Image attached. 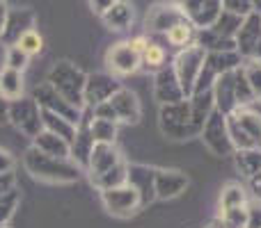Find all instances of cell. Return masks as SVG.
I'll list each match as a JSON object with an SVG mask.
<instances>
[{"mask_svg": "<svg viewBox=\"0 0 261 228\" xmlns=\"http://www.w3.org/2000/svg\"><path fill=\"white\" fill-rule=\"evenodd\" d=\"M248 228H261V201L248 203Z\"/></svg>", "mask_w": 261, "mask_h": 228, "instance_id": "d6a6232c", "label": "cell"}, {"mask_svg": "<svg viewBox=\"0 0 261 228\" xmlns=\"http://www.w3.org/2000/svg\"><path fill=\"white\" fill-rule=\"evenodd\" d=\"M248 180H250V189H252L254 199L261 201V171H259V174H254L252 178H248Z\"/></svg>", "mask_w": 261, "mask_h": 228, "instance_id": "d590c367", "label": "cell"}, {"mask_svg": "<svg viewBox=\"0 0 261 228\" xmlns=\"http://www.w3.org/2000/svg\"><path fill=\"white\" fill-rule=\"evenodd\" d=\"M106 64H108L110 73H115V76H130V73H135L140 69L142 55L130 46V41H124V44H117L108 50Z\"/></svg>", "mask_w": 261, "mask_h": 228, "instance_id": "8fae6325", "label": "cell"}, {"mask_svg": "<svg viewBox=\"0 0 261 228\" xmlns=\"http://www.w3.org/2000/svg\"><path fill=\"white\" fill-rule=\"evenodd\" d=\"M124 157L122 153L115 148V144H94L87 157V171H90V178L96 180L103 174H108L110 169H115L117 165H122Z\"/></svg>", "mask_w": 261, "mask_h": 228, "instance_id": "7c38bea8", "label": "cell"}, {"mask_svg": "<svg viewBox=\"0 0 261 228\" xmlns=\"http://www.w3.org/2000/svg\"><path fill=\"white\" fill-rule=\"evenodd\" d=\"M5 121H9V101L0 96V123H5Z\"/></svg>", "mask_w": 261, "mask_h": 228, "instance_id": "74e56055", "label": "cell"}, {"mask_svg": "<svg viewBox=\"0 0 261 228\" xmlns=\"http://www.w3.org/2000/svg\"><path fill=\"white\" fill-rule=\"evenodd\" d=\"M227 130L236 151L261 148V114L250 108H236L227 114Z\"/></svg>", "mask_w": 261, "mask_h": 228, "instance_id": "7a4b0ae2", "label": "cell"}, {"mask_svg": "<svg viewBox=\"0 0 261 228\" xmlns=\"http://www.w3.org/2000/svg\"><path fill=\"white\" fill-rule=\"evenodd\" d=\"M101 16H103V21L108 23L113 30H128V25L133 23V9H130L124 0H119L117 5H110Z\"/></svg>", "mask_w": 261, "mask_h": 228, "instance_id": "603a6c76", "label": "cell"}, {"mask_svg": "<svg viewBox=\"0 0 261 228\" xmlns=\"http://www.w3.org/2000/svg\"><path fill=\"white\" fill-rule=\"evenodd\" d=\"M16 187V176L14 174H0V197L7 194L9 189Z\"/></svg>", "mask_w": 261, "mask_h": 228, "instance_id": "e575fe53", "label": "cell"}, {"mask_svg": "<svg viewBox=\"0 0 261 228\" xmlns=\"http://www.w3.org/2000/svg\"><path fill=\"white\" fill-rule=\"evenodd\" d=\"M28 59H30V57H28L25 53H21L16 46H12V48L7 50V59H5V67L23 73V71H25V67H28Z\"/></svg>", "mask_w": 261, "mask_h": 228, "instance_id": "4dcf8cb0", "label": "cell"}, {"mask_svg": "<svg viewBox=\"0 0 261 228\" xmlns=\"http://www.w3.org/2000/svg\"><path fill=\"white\" fill-rule=\"evenodd\" d=\"M0 96L5 101H18L23 99V76L21 71H14V69L5 67L0 71Z\"/></svg>", "mask_w": 261, "mask_h": 228, "instance_id": "7402d4cb", "label": "cell"}, {"mask_svg": "<svg viewBox=\"0 0 261 228\" xmlns=\"http://www.w3.org/2000/svg\"><path fill=\"white\" fill-rule=\"evenodd\" d=\"M130 46H133V48L142 55L144 50H147V46H149V39L144 35H140V37H135V39H130Z\"/></svg>", "mask_w": 261, "mask_h": 228, "instance_id": "8d00e7d4", "label": "cell"}, {"mask_svg": "<svg viewBox=\"0 0 261 228\" xmlns=\"http://www.w3.org/2000/svg\"><path fill=\"white\" fill-rule=\"evenodd\" d=\"M23 167H25V171L35 180L50 183V185L76 183L83 174L81 165L73 162L71 157L46 155V153H41L39 148H35V146H30L25 151V155H23Z\"/></svg>", "mask_w": 261, "mask_h": 228, "instance_id": "6da1fadb", "label": "cell"}, {"mask_svg": "<svg viewBox=\"0 0 261 228\" xmlns=\"http://www.w3.org/2000/svg\"><path fill=\"white\" fill-rule=\"evenodd\" d=\"M153 180H156V169H149V167H142V165L128 167V183L133 185V187L140 192V197H142V208L147 206L149 201L156 199Z\"/></svg>", "mask_w": 261, "mask_h": 228, "instance_id": "d6986e66", "label": "cell"}, {"mask_svg": "<svg viewBox=\"0 0 261 228\" xmlns=\"http://www.w3.org/2000/svg\"><path fill=\"white\" fill-rule=\"evenodd\" d=\"M119 89V85L108 76H90L85 82V108L94 110L96 105L106 103L115 91Z\"/></svg>", "mask_w": 261, "mask_h": 228, "instance_id": "ac0fdd59", "label": "cell"}, {"mask_svg": "<svg viewBox=\"0 0 261 228\" xmlns=\"http://www.w3.org/2000/svg\"><path fill=\"white\" fill-rule=\"evenodd\" d=\"M236 167L245 178H252L254 174L261 171V148H252V151H239L236 153Z\"/></svg>", "mask_w": 261, "mask_h": 228, "instance_id": "4316f807", "label": "cell"}, {"mask_svg": "<svg viewBox=\"0 0 261 228\" xmlns=\"http://www.w3.org/2000/svg\"><path fill=\"white\" fill-rule=\"evenodd\" d=\"M48 82L53 85V89L58 91L64 101H69L71 105L85 110V82H87V78L83 76L78 69L69 67L67 62H62L60 67L53 69Z\"/></svg>", "mask_w": 261, "mask_h": 228, "instance_id": "5b68a950", "label": "cell"}, {"mask_svg": "<svg viewBox=\"0 0 261 228\" xmlns=\"http://www.w3.org/2000/svg\"><path fill=\"white\" fill-rule=\"evenodd\" d=\"M188 187V176H184L176 169H158L156 180H153V189H156V199H176L184 189Z\"/></svg>", "mask_w": 261, "mask_h": 228, "instance_id": "9a60e30c", "label": "cell"}, {"mask_svg": "<svg viewBox=\"0 0 261 228\" xmlns=\"http://www.w3.org/2000/svg\"><path fill=\"white\" fill-rule=\"evenodd\" d=\"M161 130L172 139H184L190 133H197L190 114V101H179L161 108Z\"/></svg>", "mask_w": 261, "mask_h": 228, "instance_id": "52a82bcc", "label": "cell"}, {"mask_svg": "<svg viewBox=\"0 0 261 228\" xmlns=\"http://www.w3.org/2000/svg\"><path fill=\"white\" fill-rule=\"evenodd\" d=\"M220 3L225 7V12L239 14V16L250 14V9H252V0H220Z\"/></svg>", "mask_w": 261, "mask_h": 228, "instance_id": "1f68e13d", "label": "cell"}, {"mask_svg": "<svg viewBox=\"0 0 261 228\" xmlns=\"http://www.w3.org/2000/svg\"><path fill=\"white\" fill-rule=\"evenodd\" d=\"M18 201H21V192H18V187L9 189L7 194L0 197V228L7 226V221L14 217V210L18 208Z\"/></svg>", "mask_w": 261, "mask_h": 228, "instance_id": "f1b7e54d", "label": "cell"}, {"mask_svg": "<svg viewBox=\"0 0 261 228\" xmlns=\"http://www.w3.org/2000/svg\"><path fill=\"white\" fill-rule=\"evenodd\" d=\"M16 46L21 53H25L28 57H32V55L41 53V48H44V39H41V35L37 30H23L21 35H18L16 39Z\"/></svg>", "mask_w": 261, "mask_h": 228, "instance_id": "83f0119b", "label": "cell"}, {"mask_svg": "<svg viewBox=\"0 0 261 228\" xmlns=\"http://www.w3.org/2000/svg\"><path fill=\"white\" fill-rule=\"evenodd\" d=\"M181 21H188L181 7H156L147 23L151 25V30L167 32L172 25H176V23H181Z\"/></svg>", "mask_w": 261, "mask_h": 228, "instance_id": "44dd1931", "label": "cell"}, {"mask_svg": "<svg viewBox=\"0 0 261 228\" xmlns=\"http://www.w3.org/2000/svg\"><path fill=\"white\" fill-rule=\"evenodd\" d=\"M101 201H103L106 210L113 217H119V219L133 217L142 208V197L130 183H124L119 187L101 189Z\"/></svg>", "mask_w": 261, "mask_h": 228, "instance_id": "8992f818", "label": "cell"}, {"mask_svg": "<svg viewBox=\"0 0 261 228\" xmlns=\"http://www.w3.org/2000/svg\"><path fill=\"white\" fill-rule=\"evenodd\" d=\"M220 0H184V14L193 25L211 27L220 16Z\"/></svg>", "mask_w": 261, "mask_h": 228, "instance_id": "4fadbf2b", "label": "cell"}, {"mask_svg": "<svg viewBox=\"0 0 261 228\" xmlns=\"http://www.w3.org/2000/svg\"><path fill=\"white\" fill-rule=\"evenodd\" d=\"M243 206H248L245 189L236 183L225 185V187H222V194H220V212L234 210V208H243Z\"/></svg>", "mask_w": 261, "mask_h": 228, "instance_id": "484cf974", "label": "cell"}, {"mask_svg": "<svg viewBox=\"0 0 261 228\" xmlns=\"http://www.w3.org/2000/svg\"><path fill=\"white\" fill-rule=\"evenodd\" d=\"M14 167H16L14 155L7 148H0V174H14Z\"/></svg>", "mask_w": 261, "mask_h": 228, "instance_id": "836d02e7", "label": "cell"}, {"mask_svg": "<svg viewBox=\"0 0 261 228\" xmlns=\"http://www.w3.org/2000/svg\"><path fill=\"white\" fill-rule=\"evenodd\" d=\"M165 37L172 46L186 48V46L195 44V25L190 21H181V23H176V25H172L170 30L165 32Z\"/></svg>", "mask_w": 261, "mask_h": 228, "instance_id": "d4e9b609", "label": "cell"}, {"mask_svg": "<svg viewBox=\"0 0 261 228\" xmlns=\"http://www.w3.org/2000/svg\"><path fill=\"white\" fill-rule=\"evenodd\" d=\"M204 144L211 148L216 155H229L234 151V144L229 139V130H227V116L218 110H213L211 116L206 119L202 128Z\"/></svg>", "mask_w": 261, "mask_h": 228, "instance_id": "9c48e42d", "label": "cell"}, {"mask_svg": "<svg viewBox=\"0 0 261 228\" xmlns=\"http://www.w3.org/2000/svg\"><path fill=\"white\" fill-rule=\"evenodd\" d=\"M92 112H94V116L110 119V121H115V123H138L142 110H140L138 96H135L133 91L119 87L106 103L96 105Z\"/></svg>", "mask_w": 261, "mask_h": 228, "instance_id": "3957f363", "label": "cell"}, {"mask_svg": "<svg viewBox=\"0 0 261 228\" xmlns=\"http://www.w3.org/2000/svg\"><path fill=\"white\" fill-rule=\"evenodd\" d=\"M208 228H216V226H208Z\"/></svg>", "mask_w": 261, "mask_h": 228, "instance_id": "60d3db41", "label": "cell"}, {"mask_svg": "<svg viewBox=\"0 0 261 228\" xmlns=\"http://www.w3.org/2000/svg\"><path fill=\"white\" fill-rule=\"evenodd\" d=\"M204 64H206V48L202 44H190L179 53L174 64V73L181 89H184V96H190L195 91V85H197L199 76H202Z\"/></svg>", "mask_w": 261, "mask_h": 228, "instance_id": "277c9868", "label": "cell"}, {"mask_svg": "<svg viewBox=\"0 0 261 228\" xmlns=\"http://www.w3.org/2000/svg\"><path fill=\"white\" fill-rule=\"evenodd\" d=\"M32 99L37 101V105H39L41 110H48V112H53V114L64 116V119H69L71 123H76V125H78V121H81V116H83V110L76 108V105H71L69 101H64L62 96L53 89V85H50V82L37 87Z\"/></svg>", "mask_w": 261, "mask_h": 228, "instance_id": "30bf717a", "label": "cell"}, {"mask_svg": "<svg viewBox=\"0 0 261 228\" xmlns=\"http://www.w3.org/2000/svg\"><path fill=\"white\" fill-rule=\"evenodd\" d=\"M142 64L147 69H151V71H158V69H163V64H165V48H163L161 44H153V41H149L147 50L142 53Z\"/></svg>", "mask_w": 261, "mask_h": 228, "instance_id": "f546056e", "label": "cell"}, {"mask_svg": "<svg viewBox=\"0 0 261 228\" xmlns=\"http://www.w3.org/2000/svg\"><path fill=\"white\" fill-rule=\"evenodd\" d=\"M252 57H254V59H259V62H261V39H259V44H257V48H254V53H252Z\"/></svg>", "mask_w": 261, "mask_h": 228, "instance_id": "f35d334b", "label": "cell"}, {"mask_svg": "<svg viewBox=\"0 0 261 228\" xmlns=\"http://www.w3.org/2000/svg\"><path fill=\"white\" fill-rule=\"evenodd\" d=\"M259 39H261V14L250 12L248 16H245V21L241 23L239 32H236V46H239L241 55L252 57Z\"/></svg>", "mask_w": 261, "mask_h": 228, "instance_id": "e0dca14e", "label": "cell"}, {"mask_svg": "<svg viewBox=\"0 0 261 228\" xmlns=\"http://www.w3.org/2000/svg\"><path fill=\"white\" fill-rule=\"evenodd\" d=\"M9 121L21 130L25 137L35 139L44 130L41 123V108L35 99H18L9 103Z\"/></svg>", "mask_w": 261, "mask_h": 228, "instance_id": "ba28073f", "label": "cell"}, {"mask_svg": "<svg viewBox=\"0 0 261 228\" xmlns=\"http://www.w3.org/2000/svg\"><path fill=\"white\" fill-rule=\"evenodd\" d=\"M153 94H156V101L161 105H172V103H179V101L186 99L184 89H181L179 80H176L174 69H161V71H158Z\"/></svg>", "mask_w": 261, "mask_h": 228, "instance_id": "2e32d148", "label": "cell"}, {"mask_svg": "<svg viewBox=\"0 0 261 228\" xmlns=\"http://www.w3.org/2000/svg\"><path fill=\"white\" fill-rule=\"evenodd\" d=\"M117 125L110 119H101V116H94L92 112V121H90V133L94 144H115V137H117Z\"/></svg>", "mask_w": 261, "mask_h": 228, "instance_id": "cb8c5ba5", "label": "cell"}, {"mask_svg": "<svg viewBox=\"0 0 261 228\" xmlns=\"http://www.w3.org/2000/svg\"><path fill=\"white\" fill-rule=\"evenodd\" d=\"M252 5H257V7H259V12H261V0H252Z\"/></svg>", "mask_w": 261, "mask_h": 228, "instance_id": "ab89813d", "label": "cell"}, {"mask_svg": "<svg viewBox=\"0 0 261 228\" xmlns=\"http://www.w3.org/2000/svg\"><path fill=\"white\" fill-rule=\"evenodd\" d=\"M236 71V69H234ZM234 71L218 73L216 82H213V101H216V110L222 114H231L239 103H236V82H234Z\"/></svg>", "mask_w": 261, "mask_h": 228, "instance_id": "5bb4252c", "label": "cell"}, {"mask_svg": "<svg viewBox=\"0 0 261 228\" xmlns=\"http://www.w3.org/2000/svg\"><path fill=\"white\" fill-rule=\"evenodd\" d=\"M32 146L39 148L46 155H55V157H71V144L64 137L50 133V130H41L35 139H32Z\"/></svg>", "mask_w": 261, "mask_h": 228, "instance_id": "ffe728a7", "label": "cell"}]
</instances>
